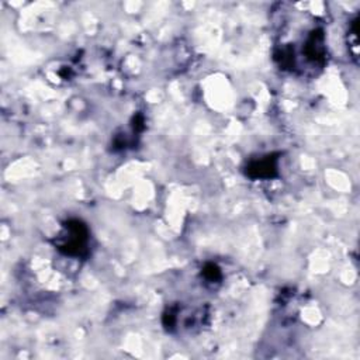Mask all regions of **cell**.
<instances>
[{"instance_id":"cell-1","label":"cell","mask_w":360,"mask_h":360,"mask_svg":"<svg viewBox=\"0 0 360 360\" xmlns=\"http://www.w3.org/2000/svg\"><path fill=\"white\" fill-rule=\"evenodd\" d=\"M65 237L58 245V249L69 256H83L88 254L89 230L79 219H69L65 224Z\"/></svg>"},{"instance_id":"cell-3","label":"cell","mask_w":360,"mask_h":360,"mask_svg":"<svg viewBox=\"0 0 360 360\" xmlns=\"http://www.w3.org/2000/svg\"><path fill=\"white\" fill-rule=\"evenodd\" d=\"M204 276L207 279L210 280H218L221 278V273H219V269L213 265V263H208L206 267H204Z\"/></svg>"},{"instance_id":"cell-2","label":"cell","mask_w":360,"mask_h":360,"mask_svg":"<svg viewBox=\"0 0 360 360\" xmlns=\"http://www.w3.org/2000/svg\"><path fill=\"white\" fill-rule=\"evenodd\" d=\"M246 175L252 179H272L278 175V158L267 155L248 165Z\"/></svg>"}]
</instances>
